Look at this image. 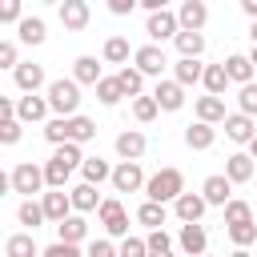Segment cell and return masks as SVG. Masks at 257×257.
Wrapping results in <instances>:
<instances>
[{"label": "cell", "instance_id": "6da1fadb", "mask_svg": "<svg viewBox=\"0 0 257 257\" xmlns=\"http://www.w3.org/2000/svg\"><path fill=\"white\" fill-rule=\"evenodd\" d=\"M84 161H88V157L80 153V145H72V141H68V145H60V149L44 161V181H48V189H64V185H68V177H72Z\"/></svg>", "mask_w": 257, "mask_h": 257}, {"label": "cell", "instance_id": "7a4b0ae2", "mask_svg": "<svg viewBox=\"0 0 257 257\" xmlns=\"http://www.w3.org/2000/svg\"><path fill=\"white\" fill-rule=\"evenodd\" d=\"M181 193H185V173L181 169H157L145 185V201H157V205H173Z\"/></svg>", "mask_w": 257, "mask_h": 257}, {"label": "cell", "instance_id": "3957f363", "mask_svg": "<svg viewBox=\"0 0 257 257\" xmlns=\"http://www.w3.org/2000/svg\"><path fill=\"white\" fill-rule=\"evenodd\" d=\"M44 96H48V104H52V112L56 116H80V84L68 76H60V80H48V88H44Z\"/></svg>", "mask_w": 257, "mask_h": 257}, {"label": "cell", "instance_id": "277c9868", "mask_svg": "<svg viewBox=\"0 0 257 257\" xmlns=\"http://www.w3.org/2000/svg\"><path fill=\"white\" fill-rule=\"evenodd\" d=\"M8 181H12V193H20L24 201H32L40 189H48V181H44V169H40V165H32V161H20V165L8 173Z\"/></svg>", "mask_w": 257, "mask_h": 257}, {"label": "cell", "instance_id": "5b68a950", "mask_svg": "<svg viewBox=\"0 0 257 257\" xmlns=\"http://www.w3.org/2000/svg\"><path fill=\"white\" fill-rule=\"evenodd\" d=\"M96 217H100V225H104V233H108V237H120V241H124V237H133V233H128V213H124L120 197H104V205H100V213H96Z\"/></svg>", "mask_w": 257, "mask_h": 257}, {"label": "cell", "instance_id": "8992f818", "mask_svg": "<svg viewBox=\"0 0 257 257\" xmlns=\"http://www.w3.org/2000/svg\"><path fill=\"white\" fill-rule=\"evenodd\" d=\"M145 32H149V40L153 44H165V40H177L181 36V20H177V12H153L149 20H145Z\"/></svg>", "mask_w": 257, "mask_h": 257}, {"label": "cell", "instance_id": "52a82bcc", "mask_svg": "<svg viewBox=\"0 0 257 257\" xmlns=\"http://www.w3.org/2000/svg\"><path fill=\"white\" fill-rule=\"evenodd\" d=\"M145 185H149V177H145L141 161H120V165L112 169V189H116V193H137V189H145Z\"/></svg>", "mask_w": 257, "mask_h": 257}, {"label": "cell", "instance_id": "ba28073f", "mask_svg": "<svg viewBox=\"0 0 257 257\" xmlns=\"http://www.w3.org/2000/svg\"><path fill=\"white\" fill-rule=\"evenodd\" d=\"M133 60H137V68H141L145 76H157V80H165V68H169V56H165V48H161V44H141Z\"/></svg>", "mask_w": 257, "mask_h": 257}, {"label": "cell", "instance_id": "9c48e42d", "mask_svg": "<svg viewBox=\"0 0 257 257\" xmlns=\"http://www.w3.org/2000/svg\"><path fill=\"white\" fill-rule=\"evenodd\" d=\"M48 112H52V104H48V96H16V120L20 124H48Z\"/></svg>", "mask_w": 257, "mask_h": 257}, {"label": "cell", "instance_id": "30bf717a", "mask_svg": "<svg viewBox=\"0 0 257 257\" xmlns=\"http://www.w3.org/2000/svg\"><path fill=\"white\" fill-rule=\"evenodd\" d=\"M40 205H44V217H48L52 225H60V221H68V217L76 213L68 189H48V193H40Z\"/></svg>", "mask_w": 257, "mask_h": 257}, {"label": "cell", "instance_id": "8fae6325", "mask_svg": "<svg viewBox=\"0 0 257 257\" xmlns=\"http://www.w3.org/2000/svg\"><path fill=\"white\" fill-rule=\"evenodd\" d=\"M12 80H16V88H20L24 96L48 88V80H44V64H36V60H20V68L12 72Z\"/></svg>", "mask_w": 257, "mask_h": 257}, {"label": "cell", "instance_id": "7c38bea8", "mask_svg": "<svg viewBox=\"0 0 257 257\" xmlns=\"http://www.w3.org/2000/svg\"><path fill=\"white\" fill-rule=\"evenodd\" d=\"M205 209H209V201H205L201 193H181V197L173 201V213H177L181 225H201Z\"/></svg>", "mask_w": 257, "mask_h": 257}, {"label": "cell", "instance_id": "4fadbf2b", "mask_svg": "<svg viewBox=\"0 0 257 257\" xmlns=\"http://www.w3.org/2000/svg\"><path fill=\"white\" fill-rule=\"evenodd\" d=\"M56 16H60V24H64L68 32H84L88 20H92V8H88L84 0H64V4L56 8Z\"/></svg>", "mask_w": 257, "mask_h": 257}, {"label": "cell", "instance_id": "5bb4252c", "mask_svg": "<svg viewBox=\"0 0 257 257\" xmlns=\"http://www.w3.org/2000/svg\"><path fill=\"white\" fill-rule=\"evenodd\" d=\"M116 157L120 161H141L145 157V149H149V137L141 133V128H124V133H116Z\"/></svg>", "mask_w": 257, "mask_h": 257}, {"label": "cell", "instance_id": "9a60e30c", "mask_svg": "<svg viewBox=\"0 0 257 257\" xmlns=\"http://www.w3.org/2000/svg\"><path fill=\"white\" fill-rule=\"evenodd\" d=\"M177 245H181V253H189V257H205V253H209V233H205V225H181Z\"/></svg>", "mask_w": 257, "mask_h": 257}, {"label": "cell", "instance_id": "2e32d148", "mask_svg": "<svg viewBox=\"0 0 257 257\" xmlns=\"http://www.w3.org/2000/svg\"><path fill=\"white\" fill-rule=\"evenodd\" d=\"M201 197L209 201V205H229L233 201V181L225 177V173H213V177H205V185H201Z\"/></svg>", "mask_w": 257, "mask_h": 257}, {"label": "cell", "instance_id": "e0dca14e", "mask_svg": "<svg viewBox=\"0 0 257 257\" xmlns=\"http://www.w3.org/2000/svg\"><path fill=\"white\" fill-rule=\"evenodd\" d=\"M177 20H181V32H201V28H205V20H209L205 0H185V4L177 8Z\"/></svg>", "mask_w": 257, "mask_h": 257}, {"label": "cell", "instance_id": "ac0fdd59", "mask_svg": "<svg viewBox=\"0 0 257 257\" xmlns=\"http://www.w3.org/2000/svg\"><path fill=\"white\" fill-rule=\"evenodd\" d=\"M153 100L161 104V112H177V108H185V88L177 80H157Z\"/></svg>", "mask_w": 257, "mask_h": 257}, {"label": "cell", "instance_id": "d6986e66", "mask_svg": "<svg viewBox=\"0 0 257 257\" xmlns=\"http://www.w3.org/2000/svg\"><path fill=\"white\" fill-rule=\"evenodd\" d=\"M68 197H72V209H76L80 217H84V213H100V205H104V197L96 193V185H84V181L72 185Z\"/></svg>", "mask_w": 257, "mask_h": 257}, {"label": "cell", "instance_id": "ffe728a7", "mask_svg": "<svg viewBox=\"0 0 257 257\" xmlns=\"http://www.w3.org/2000/svg\"><path fill=\"white\" fill-rule=\"evenodd\" d=\"M225 137H229L233 145H249V141L257 137V120L245 116V112H229V120H225Z\"/></svg>", "mask_w": 257, "mask_h": 257}, {"label": "cell", "instance_id": "44dd1931", "mask_svg": "<svg viewBox=\"0 0 257 257\" xmlns=\"http://www.w3.org/2000/svg\"><path fill=\"white\" fill-rule=\"evenodd\" d=\"M185 145L193 149V153H205V149H213V141H217V128L213 124H205V120H193V124H185Z\"/></svg>", "mask_w": 257, "mask_h": 257}, {"label": "cell", "instance_id": "7402d4cb", "mask_svg": "<svg viewBox=\"0 0 257 257\" xmlns=\"http://www.w3.org/2000/svg\"><path fill=\"white\" fill-rule=\"evenodd\" d=\"M253 169H257V161H253L249 153H229V157H225V177H229L233 185L253 181Z\"/></svg>", "mask_w": 257, "mask_h": 257}, {"label": "cell", "instance_id": "603a6c76", "mask_svg": "<svg viewBox=\"0 0 257 257\" xmlns=\"http://www.w3.org/2000/svg\"><path fill=\"white\" fill-rule=\"evenodd\" d=\"M100 56H104V64H120V68H128V56H137V48L128 44V36H108L104 48H100Z\"/></svg>", "mask_w": 257, "mask_h": 257}, {"label": "cell", "instance_id": "cb8c5ba5", "mask_svg": "<svg viewBox=\"0 0 257 257\" xmlns=\"http://www.w3.org/2000/svg\"><path fill=\"white\" fill-rule=\"evenodd\" d=\"M221 64H225V72H229V80H233V84H241V88H245V84H253V72H257V68H253V60H249L245 52H233V56H225Z\"/></svg>", "mask_w": 257, "mask_h": 257}, {"label": "cell", "instance_id": "d4e9b609", "mask_svg": "<svg viewBox=\"0 0 257 257\" xmlns=\"http://www.w3.org/2000/svg\"><path fill=\"white\" fill-rule=\"evenodd\" d=\"M72 80H76V84H92V88H96V84L104 80L100 60H96V56H76V60H72Z\"/></svg>", "mask_w": 257, "mask_h": 257}, {"label": "cell", "instance_id": "484cf974", "mask_svg": "<svg viewBox=\"0 0 257 257\" xmlns=\"http://www.w3.org/2000/svg\"><path fill=\"white\" fill-rule=\"evenodd\" d=\"M4 257H44V249L36 245L32 233H12L4 241Z\"/></svg>", "mask_w": 257, "mask_h": 257}, {"label": "cell", "instance_id": "4316f807", "mask_svg": "<svg viewBox=\"0 0 257 257\" xmlns=\"http://www.w3.org/2000/svg\"><path fill=\"white\" fill-rule=\"evenodd\" d=\"M197 120H205V124H225V120H229L225 100H221V96H197Z\"/></svg>", "mask_w": 257, "mask_h": 257}, {"label": "cell", "instance_id": "83f0119b", "mask_svg": "<svg viewBox=\"0 0 257 257\" xmlns=\"http://www.w3.org/2000/svg\"><path fill=\"white\" fill-rule=\"evenodd\" d=\"M84 237H88V221H84L80 213H72L68 221L56 225V241H64V245H80Z\"/></svg>", "mask_w": 257, "mask_h": 257}, {"label": "cell", "instance_id": "f1b7e54d", "mask_svg": "<svg viewBox=\"0 0 257 257\" xmlns=\"http://www.w3.org/2000/svg\"><path fill=\"white\" fill-rule=\"evenodd\" d=\"M16 36H20V44H28V48H36V44H44V20L40 16H24L20 24H16Z\"/></svg>", "mask_w": 257, "mask_h": 257}, {"label": "cell", "instance_id": "f546056e", "mask_svg": "<svg viewBox=\"0 0 257 257\" xmlns=\"http://www.w3.org/2000/svg\"><path fill=\"white\" fill-rule=\"evenodd\" d=\"M173 80H177L181 88L201 84V80H205V64H201V60H177V64H173Z\"/></svg>", "mask_w": 257, "mask_h": 257}, {"label": "cell", "instance_id": "4dcf8cb0", "mask_svg": "<svg viewBox=\"0 0 257 257\" xmlns=\"http://www.w3.org/2000/svg\"><path fill=\"white\" fill-rule=\"evenodd\" d=\"M205 96H225V88L233 84L229 80V72H225V64H205Z\"/></svg>", "mask_w": 257, "mask_h": 257}, {"label": "cell", "instance_id": "1f68e13d", "mask_svg": "<svg viewBox=\"0 0 257 257\" xmlns=\"http://www.w3.org/2000/svg\"><path fill=\"white\" fill-rule=\"evenodd\" d=\"M68 141L72 145H88V141H96V120L92 116H68Z\"/></svg>", "mask_w": 257, "mask_h": 257}, {"label": "cell", "instance_id": "d6a6232c", "mask_svg": "<svg viewBox=\"0 0 257 257\" xmlns=\"http://www.w3.org/2000/svg\"><path fill=\"white\" fill-rule=\"evenodd\" d=\"M80 177H84V185H104V181H112V165L104 157H88L80 165Z\"/></svg>", "mask_w": 257, "mask_h": 257}, {"label": "cell", "instance_id": "836d02e7", "mask_svg": "<svg viewBox=\"0 0 257 257\" xmlns=\"http://www.w3.org/2000/svg\"><path fill=\"white\" fill-rule=\"evenodd\" d=\"M165 221H169V209L157 205V201H145V205L137 209V225H145L149 233H153V229H165Z\"/></svg>", "mask_w": 257, "mask_h": 257}, {"label": "cell", "instance_id": "e575fe53", "mask_svg": "<svg viewBox=\"0 0 257 257\" xmlns=\"http://www.w3.org/2000/svg\"><path fill=\"white\" fill-rule=\"evenodd\" d=\"M173 44H177L181 60H201V52H205V32H181Z\"/></svg>", "mask_w": 257, "mask_h": 257}, {"label": "cell", "instance_id": "d590c367", "mask_svg": "<svg viewBox=\"0 0 257 257\" xmlns=\"http://www.w3.org/2000/svg\"><path fill=\"white\" fill-rule=\"evenodd\" d=\"M116 80H120V88H124V96H145V72L137 68V64H128V68H116Z\"/></svg>", "mask_w": 257, "mask_h": 257}, {"label": "cell", "instance_id": "8d00e7d4", "mask_svg": "<svg viewBox=\"0 0 257 257\" xmlns=\"http://www.w3.org/2000/svg\"><path fill=\"white\" fill-rule=\"evenodd\" d=\"M16 221H20V225H28V233H36V229H40L48 217H44V205H40V201H20Z\"/></svg>", "mask_w": 257, "mask_h": 257}, {"label": "cell", "instance_id": "74e56055", "mask_svg": "<svg viewBox=\"0 0 257 257\" xmlns=\"http://www.w3.org/2000/svg\"><path fill=\"white\" fill-rule=\"evenodd\" d=\"M96 100H100L104 108H116V104L124 100V88H120V80H116V76H104V80L96 84Z\"/></svg>", "mask_w": 257, "mask_h": 257}, {"label": "cell", "instance_id": "f35d334b", "mask_svg": "<svg viewBox=\"0 0 257 257\" xmlns=\"http://www.w3.org/2000/svg\"><path fill=\"white\" fill-rule=\"evenodd\" d=\"M233 225H253V205L249 201H229L225 205V229H233Z\"/></svg>", "mask_w": 257, "mask_h": 257}, {"label": "cell", "instance_id": "ab89813d", "mask_svg": "<svg viewBox=\"0 0 257 257\" xmlns=\"http://www.w3.org/2000/svg\"><path fill=\"white\" fill-rule=\"evenodd\" d=\"M157 112H161V104L153 100V92H149V96H137V100H133V116H137L141 124H149V120H157Z\"/></svg>", "mask_w": 257, "mask_h": 257}, {"label": "cell", "instance_id": "60d3db41", "mask_svg": "<svg viewBox=\"0 0 257 257\" xmlns=\"http://www.w3.org/2000/svg\"><path fill=\"white\" fill-rule=\"evenodd\" d=\"M44 141H48V145H56V149H60V145H68V120H64V116H52V120L44 124Z\"/></svg>", "mask_w": 257, "mask_h": 257}, {"label": "cell", "instance_id": "b9f144b4", "mask_svg": "<svg viewBox=\"0 0 257 257\" xmlns=\"http://www.w3.org/2000/svg\"><path fill=\"white\" fill-rule=\"evenodd\" d=\"M225 233H229L233 249H249V245L257 241V221H253V225H233V229H225Z\"/></svg>", "mask_w": 257, "mask_h": 257}, {"label": "cell", "instance_id": "7bdbcfd3", "mask_svg": "<svg viewBox=\"0 0 257 257\" xmlns=\"http://www.w3.org/2000/svg\"><path fill=\"white\" fill-rule=\"evenodd\" d=\"M237 112H245V116H253V120H257V80H253V84H245V88L237 92Z\"/></svg>", "mask_w": 257, "mask_h": 257}, {"label": "cell", "instance_id": "ee69618b", "mask_svg": "<svg viewBox=\"0 0 257 257\" xmlns=\"http://www.w3.org/2000/svg\"><path fill=\"white\" fill-rule=\"evenodd\" d=\"M116 249H120V257H149V241L145 237H124Z\"/></svg>", "mask_w": 257, "mask_h": 257}, {"label": "cell", "instance_id": "f6af8a7d", "mask_svg": "<svg viewBox=\"0 0 257 257\" xmlns=\"http://www.w3.org/2000/svg\"><path fill=\"white\" fill-rule=\"evenodd\" d=\"M20 133H24V124H20L16 116L0 120V145H16V141H20Z\"/></svg>", "mask_w": 257, "mask_h": 257}, {"label": "cell", "instance_id": "bcb514c9", "mask_svg": "<svg viewBox=\"0 0 257 257\" xmlns=\"http://www.w3.org/2000/svg\"><path fill=\"white\" fill-rule=\"evenodd\" d=\"M145 241H149V253H173V237L165 229H153Z\"/></svg>", "mask_w": 257, "mask_h": 257}, {"label": "cell", "instance_id": "7dc6e473", "mask_svg": "<svg viewBox=\"0 0 257 257\" xmlns=\"http://www.w3.org/2000/svg\"><path fill=\"white\" fill-rule=\"evenodd\" d=\"M20 20H24L20 0H4V4H0V24H20Z\"/></svg>", "mask_w": 257, "mask_h": 257}, {"label": "cell", "instance_id": "c3c4849f", "mask_svg": "<svg viewBox=\"0 0 257 257\" xmlns=\"http://www.w3.org/2000/svg\"><path fill=\"white\" fill-rule=\"evenodd\" d=\"M0 68H20V52H16V44L12 40H0Z\"/></svg>", "mask_w": 257, "mask_h": 257}, {"label": "cell", "instance_id": "681fc988", "mask_svg": "<svg viewBox=\"0 0 257 257\" xmlns=\"http://www.w3.org/2000/svg\"><path fill=\"white\" fill-rule=\"evenodd\" d=\"M88 257H120V249H116L108 237H96V241L88 245Z\"/></svg>", "mask_w": 257, "mask_h": 257}, {"label": "cell", "instance_id": "f907efd6", "mask_svg": "<svg viewBox=\"0 0 257 257\" xmlns=\"http://www.w3.org/2000/svg\"><path fill=\"white\" fill-rule=\"evenodd\" d=\"M44 257H88V253H80V245H64V241H52V245L44 249Z\"/></svg>", "mask_w": 257, "mask_h": 257}, {"label": "cell", "instance_id": "816d5d0a", "mask_svg": "<svg viewBox=\"0 0 257 257\" xmlns=\"http://www.w3.org/2000/svg\"><path fill=\"white\" fill-rule=\"evenodd\" d=\"M133 8H137V0H108V12L112 16H128Z\"/></svg>", "mask_w": 257, "mask_h": 257}, {"label": "cell", "instance_id": "f5cc1de1", "mask_svg": "<svg viewBox=\"0 0 257 257\" xmlns=\"http://www.w3.org/2000/svg\"><path fill=\"white\" fill-rule=\"evenodd\" d=\"M241 12H245L249 20H257V0H241Z\"/></svg>", "mask_w": 257, "mask_h": 257}, {"label": "cell", "instance_id": "db71d44e", "mask_svg": "<svg viewBox=\"0 0 257 257\" xmlns=\"http://www.w3.org/2000/svg\"><path fill=\"white\" fill-rule=\"evenodd\" d=\"M249 157H253V161H257V137H253V141H249Z\"/></svg>", "mask_w": 257, "mask_h": 257}, {"label": "cell", "instance_id": "11a10c76", "mask_svg": "<svg viewBox=\"0 0 257 257\" xmlns=\"http://www.w3.org/2000/svg\"><path fill=\"white\" fill-rule=\"evenodd\" d=\"M229 257H253V253H249V249H233Z\"/></svg>", "mask_w": 257, "mask_h": 257}, {"label": "cell", "instance_id": "9f6ffc18", "mask_svg": "<svg viewBox=\"0 0 257 257\" xmlns=\"http://www.w3.org/2000/svg\"><path fill=\"white\" fill-rule=\"evenodd\" d=\"M249 40H253V44H257V20H253V28H249Z\"/></svg>", "mask_w": 257, "mask_h": 257}, {"label": "cell", "instance_id": "6f0895ef", "mask_svg": "<svg viewBox=\"0 0 257 257\" xmlns=\"http://www.w3.org/2000/svg\"><path fill=\"white\" fill-rule=\"evenodd\" d=\"M249 60H253V68H257V44H253V52H249Z\"/></svg>", "mask_w": 257, "mask_h": 257}, {"label": "cell", "instance_id": "680465c9", "mask_svg": "<svg viewBox=\"0 0 257 257\" xmlns=\"http://www.w3.org/2000/svg\"><path fill=\"white\" fill-rule=\"evenodd\" d=\"M149 257H177V253H149Z\"/></svg>", "mask_w": 257, "mask_h": 257}, {"label": "cell", "instance_id": "91938a15", "mask_svg": "<svg viewBox=\"0 0 257 257\" xmlns=\"http://www.w3.org/2000/svg\"><path fill=\"white\" fill-rule=\"evenodd\" d=\"M205 257H209V253H205Z\"/></svg>", "mask_w": 257, "mask_h": 257}]
</instances>
